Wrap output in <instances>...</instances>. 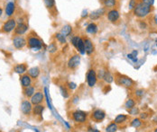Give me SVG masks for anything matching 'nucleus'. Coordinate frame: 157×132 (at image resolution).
Wrapping results in <instances>:
<instances>
[{"label": "nucleus", "instance_id": "393cba45", "mask_svg": "<svg viewBox=\"0 0 157 132\" xmlns=\"http://www.w3.org/2000/svg\"><path fill=\"white\" fill-rule=\"evenodd\" d=\"M44 4L45 7L51 13H52V11L56 12V2H55V0H44Z\"/></svg>", "mask_w": 157, "mask_h": 132}, {"label": "nucleus", "instance_id": "c85d7f7f", "mask_svg": "<svg viewBox=\"0 0 157 132\" xmlns=\"http://www.w3.org/2000/svg\"><path fill=\"white\" fill-rule=\"evenodd\" d=\"M142 125H143V121H142V120L140 118H135L130 122V126L133 127V128H135V129L140 128Z\"/></svg>", "mask_w": 157, "mask_h": 132}, {"label": "nucleus", "instance_id": "bb28decb", "mask_svg": "<svg viewBox=\"0 0 157 132\" xmlns=\"http://www.w3.org/2000/svg\"><path fill=\"white\" fill-rule=\"evenodd\" d=\"M128 120V116L126 114H118L115 118L114 121L117 124V125H122L124 123H126Z\"/></svg>", "mask_w": 157, "mask_h": 132}, {"label": "nucleus", "instance_id": "f257e3e1", "mask_svg": "<svg viewBox=\"0 0 157 132\" xmlns=\"http://www.w3.org/2000/svg\"><path fill=\"white\" fill-rule=\"evenodd\" d=\"M153 11V8L151 5H148L146 4H144L143 2H137L136 5L133 9V14L136 18L144 19L148 16Z\"/></svg>", "mask_w": 157, "mask_h": 132}, {"label": "nucleus", "instance_id": "6e6552de", "mask_svg": "<svg viewBox=\"0 0 157 132\" xmlns=\"http://www.w3.org/2000/svg\"><path fill=\"white\" fill-rule=\"evenodd\" d=\"M86 81H87V85L90 88H93L96 85L98 82V77H97V71L94 68H90L88 70L86 74Z\"/></svg>", "mask_w": 157, "mask_h": 132}, {"label": "nucleus", "instance_id": "cd10ccee", "mask_svg": "<svg viewBox=\"0 0 157 132\" xmlns=\"http://www.w3.org/2000/svg\"><path fill=\"white\" fill-rule=\"evenodd\" d=\"M114 76L110 73V71L109 70H106L105 71V74H104V77H103V81L108 84H110L111 83L114 82Z\"/></svg>", "mask_w": 157, "mask_h": 132}, {"label": "nucleus", "instance_id": "f8f14e48", "mask_svg": "<svg viewBox=\"0 0 157 132\" xmlns=\"http://www.w3.org/2000/svg\"><path fill=\"white\" fill-rule=\"evenodd\" d=\"M106 16H107L109 22H110L111 23H116L120 19L119 11L117 9H116V8H112V9H109V11H107Z\"/></svg>", "mask_w": 157, "mask_h": 132}, {"label": "nucleus", "instance_id": "49530a36", "mask_svg": "<svg viewBox=\"0 0 157 132\" xmlns=\"http://www.w3.org/2000/svg\"><path fill=\"white\" fill-rule=\"evenodd\" d=\"M3 13H4V11H3V8H2V7H0V17L2 16Z\"/></svg>", "mask_w": 157, "mask_h": 132}, {"label": "nucleus", "instance_id": "9d476101", "mask_svg": "<svg viewBox=\"0 0 157 132\" xmlns=\"http://www.w3.org/2000/svg\"><path fill=\"white\" fill-rule=\"evenodd\" d=\"M33 104L30 102V100H23L21 102V105H20V111L23 113V115L25 116H30L32 114V111H33Z\"/></svg>", "mask_w": 157, "mask_h": 132}, {"label": "nucleus", "instance_id": "473e14b6", "mask_svg": "<svg viewBox=\"0 0 157 132\" xmlns=\"http://www.w3.org/2000/svg\"><path fill=\"white\" fill-rule=\"evenodd\" d=\"M117 129H118V125H117L115 121H113V122L109 123V124L106 127V131L116 132L117 130Z\"/></svg>", "mask_w": 157, "mask_h": 132}, {"label": "nucleus", "instance_id": "f704fd0d", "mask_svg": "<svg viewBox=\"0 0 157 132\" xmlns=\"http://www.w3.org/2000/svg\"><path fill=\"white\" fill-rule=\"evenodd\" d=\"M128 113H129L130 115L136 116L140 113V112H139V109H138L137 107L135 106V107H133V108H131V109L128 110Z\"/></svg>", "mask_w": 157, "mask_h": 132}, {"label": "nucleus", "instance_id": "7c9ffc66", "mask_svg": "<svg viewBox=\"0 0 157 132\" xmlns=\"http://www.w3.org/2000/svg\"><path fill=\"white\" fill-rule=\"evenodd\" d=\"M54 38H55V40L57 41V42H59V43H61V44H66V43H67L66 37L61 33H55Z\"/></svg>", "mask_w": 157, "mask_h": 132}, {"label": "nucleus", "instance_id": "79ce46f5", "mask_svg": "<svg viewBox=\"0 0 157 132\" xmlns=\"http://www.w3.org/2000/svg\"><path fill=\"white\" fill-rule=\"evenodd\" d=\"M139 25H140V28H141V29H144V30L147 29V24H146V23L144 22V21H141V22L139 23Z\"/></svg>", "mask_w": 157, "mask_h": 132}, {"label": "nucleus", "instance_id": "423d86ee", "mask_svg": "<svg viewBox=\"0 0 157 132\" xmlns=\"http://www.w3.org/2000/svg\"><path fill=\"white\" fill-rule=\"evenodd\" d=\"M17 24L16 19L10 17L7 21H6L2 27H1V33H10L14 32V30L16 29V26Z\"/></svg>", "mask_w": 157, "mask_h": 132}, {"label": "nucleus", "instance_id": "c9c22d12", "mask_svg": "<svg viewBox=\"0 0 157 132\" xmlns=\"http://www.w3.org/2000/svg\"><path fill=\"white\" fill-rule=\"evenodd\" d=\"M105 69L103 68H100L98 70V73H97V77H98V79L99 80H103V77H104V74H105Z\"/></svg>", "mask_w": 157, "mask_h": 132}, {"label": "nucleus", "instance_id": "ea45409f", "mask_svg": "<svg viewBox=\"0 0 157 132\" xmlns=\"http://www.w3.org/2000/svg\"><path fill=\"white\" fill-rule=\"evenodd\" d=\"M140 1L143 2L144 4H146V5H151V6H153L155 4V0H140Z\"/></svg>", "mask_w": 157, "mask_h": 132}, {"label": "nucleus", "instance_id": "9b49d317", "mask_svg": "<svg viewBox=\"0 0 157 132\" xmlns=\"http://www.w3.org/2000/svg\"><path fill=\"white\" fill-rule=\"evenodd\" d=\"M106 118V112L102 109H95L90 113V119L95 122H102Z\"/></svg>", "mask_w": 157, "mask_h": 132}, {"label": "nucleus", "instance_id": "4c0bfd02", "mask_svg": "<svg viewBox=\"0 0 157 132\" xmlns=\"http://www.w3.org/2000/svg\"><path fill=\"white\" fill-rule=\"evenodd\" d=\"M66 85H67V87H68L71 91H73V90H75V89L77 88V84L73 82H69Z\"/></svg>", "mask_w": 157, "mask_h": 132}, {"label": "nucleus", "instance_id": "7ed1b4c3", "mask_svg": "<svg viewBox=\"0 0 157 132\" xmlns=\"http://www.w3.org/2000/svg\"><path fill=\"white\" fill-rule=\"evenodd\" d=\"M71 118L77 124H84L88 120V113L80 110H75L71 112Z\"/></svg>", "mask_w": 157, "mask_h": 132}, {"label": "nucleus", "instance_id": "a211bd4d", "mask_svg": "<svg viewBox=\"0 0 157 132\" xmlns=\"http://www.w3.org/2000/svg\"><path fill=\"white\" fill-rule=\"evenodd\" d=\"M20 83H21V86L23 88L27 87L29 85L33 84V78L28 75V74H23L20 76Z\"/></svg>", "mask_w": 157, "mask_h": 132}, {"label": "nucleus", "instance_id": "412c9836", "mask_svg": "<svg viewBox=\"0 0 157 132\" xmlns=\"http://www.w3.org/2000/svg\"><path fill=\"white\" fill-rule=\"evenodd\" d=\"M13 70H14L15 73L21 76V75L26 73V71L28 70V67H27V65L25 63H21V64H17V65L14 66Z\"/></svg>", "mask_w": 157, "mask_h": 132}, {"label": "nucleus", "instance_id": "aec40b11", "mask_svg": "<svg viewBox=\"0 0 157 132\" xmlns=\"http://www.w3.org/2000/svg\"><path fill=\"white\" fill-rule=\"evenodd\" d=\"M27 74L33 78V80H36L41 74V69L38 66H33L27 70Z\"/></svg>", "mask_w": 157, "mask_h": 132}, {"label": "nucleus", "instance_id": "2eb2a0df", "mask_svg": "<svg viewBox=\"0 0 157 132\" xmlns=\"http://www.w3.org/2000/svg\"><path fill=\"white\" fill-rule=\"evenodd\" d=\"M29 30V25L25 22L17 23L16 26V29L14 30L15 35H24L28 32Z\"/></svg>", "mask_w": 157, "mask_h": 132}, {"label": "nucleus", "instance_id": "4468645a", "mask_svg": "<svg viewBox=\"0 0 157 132\" xmlns=\"http://www.w3.org/2000/svg\"><path fill=\"white\" fill-rule=\"evenodd\" d=\"M45 100V95L44 93L42 91H36L33 95L30 98V102H32L33 105H36V104H41L44 102Z\"/></svg>", "mask_w": 157, "mask_h": 132}, {"label": "nucleus", "instance_id": "39448f33", "mask_svg": "<svg viewBox=\"0 0 157 132\" xmlns=\"http://www.w3.org/2000/svg\"><path fill=\"white\" fill-rule=\"evenodd\" d=\"M116 82L118 85L125 87V88H132L136 84L135 81L129 77H126L124 75H119V74H117V77H116Z\"/></svg>", "mask_w": 157, "mask_h": 132}, {"label": "nucleus", "instance_id": "6ab92c4d", "mask_svg": "<svg viewBox=\"0 0 157 132\" xmlns=\"http://www.w3.org/2000/svg\"><path fill=\"white\" fill-rule=\"evenodd\" d=\"M44 105H43V103L41 104H36L33 106V111H32V114L34 117H41L44 111Z\"/></svg>", "mask_w": 157, "mask_h": 132}, {"label": "nucleus", "instance_id": "20e7f679", "mask_svg": "<svg viewBox=\"0 0 157 132\" xmlns=\"http://www.w3.org/2000/svg\"><path fill=\"white\" fill-rule=\"evenodd\" d=\"M71 42L72 44V46L77 50L78 53L80 55H84L86 54V51H85V44H84V40L82 37L78 36V35H75V36H72L71 39Z\"/></svg>", "mask_w": 157, "mask_h": 132}, {"label": "nucleus", "instance_id": "5701e85b", "mask_svg": "<svg viewBox=\"0 0 157 132\" xmlns=\"http://www.w3.org/2000/svg\"><path fill=\"white\" fill-rule=\"evenodd\" d=\"M98 32V24L94 23V22H91L90 23L87 27H86V33H89V34H91V35H95L97 34Z\"/></svg>", "mask_w": 157, "mask_h": 132}, {"label": "nucleus", "instance_id": "a19ab883", "mask_svg": "<svg viewBox=\"0 0 157 132\" xmlns=\"http://www.w3.org/2000/svg\"><path fill=\"white\" fill-rule=\"evenodd\" d=\"M139 116H140V119L143 120H146L149 114L147 112H141V113H139Z\"/></svg>", "mask_w": 157, "mask_h": 132}, {"label": "nucleus", "instance_id": "e433bc0d", "mask_svg": "<svg viewBox=\"0 0 157 132\" xmlns=\"http://www.w3.org/2000/svg\"><path fill=\"white\" fill-rule=\"evenodd\" d=\"M136 4H137V1H136V0H129V4H128V8H129V10H132V11H133V9H134L135 6L136 5Z\"/></svg>", "mask_w": 157, "mask_h": 132}, {"label": "nucleus", "instance_id": "c756f323", "mask_svg": "<svg viewBox=\"0 0 157 132\" xmlns=\"http://www.w3.org/2000/svg\"><path fill=\"white\" fill-rule=\"evenodd\" d=\"M70 89L67 87V85H60V92H61V94H62V95H63V97L64 98H69L70 97Z\"/></svg>", "mask_w": 157, "mask_h": 132}, {"label": "nucleus", "instance_id": "de8ad7c7", "mask_svg": "<svg viewBox=\"0 0 157 132\" xmlns=\"http://www.w3.org/2000/svg\"><path fill=\"white\" fill-rule=\"evenodd\" d=\"M155 131L157 132V128H155Z\"/></svg>", "mask_w": 157, "mask_h": 132}, {"label": "nucleus", "instance_id": "f03ea898", "mask_svg": "<svg viewBox=\"0 0 157 132\" xmlns=\"http://www.w3.org/2000/svg\"><path fill=\"white\" fill-rule=\"evenodd\" d=\"M26 41H27V47L29 49H31L33 51H39L44 48V41H42L41 38H39L36 34H33L30 33L27 38H26Z\"/></svg>", "mask_w": 157, "mask_h": 132}, {"label": "nucleus", "instance_id": "a18cd8bd", "mask_svg": "<svg viewBox=\"0 0 157 132\" xmlns=\"http://www.w3.org/2000/svg\"><path fill=\"white\" fill-rule=\"evenodd\" d=\"M153 20H154V23H155V25L157 26V14L156 15H155V16H154V19H153Z\"/></svg>", "mask_w": 157, "mask_h": 132}, {"label": "nucleus", "instance_id": "1a4fd4ad", "mask_svg": "<svg viewBox=\"0 0 157 132\" xmlns=\"http://www.w3.org/2000/svg\"><path fill=\"white\" fill-rule=\"evenodd\" d=\"M12 41H13V46L16 50H22L27 45L26 38H25L23 35H15Z\"/></svg>", "mask_w": 157, "mask_h": 132}, {"label": "nucleus", "instance_id": "09e8293b", "mask_svg": "<svg viewBox=\"0 0 157 132\" xmlns=\"http://www.w3.org/2000/svg\"><path fill=\"white\" fill-rule=\"evenodd\" d=\"M156 47H157V40H156Z\"/></svg>", "mask_w": 157, "mask_h": 132}, {"label": "nucleus", "instance_id": "ddd939ff", "mask_svg": "<svg viewBox=\"0 0 157 132\" xmlns=\"http://www.w3.org/2000/svg\"><path fill=\"white\" fill-rule=\"evenodd\" d=\"M107 14V8H105L104 6L103 7H100L95 11H92L90 14H89V18L90 21H97L98 19H100L102 16H104L105 15Z\"/></svg>", "mask_w": 157, "mask_h": 132}, {"label": "nucleus", "instance_id": "0eeeda50", "mask_svg": "<svg viewBox=\"0 0 157 132\" xmlns=\"http://www.w3.org/2000/svg\"><path fill=\"white\" fill-rule=\"evenodd\" d=\"M80 61H81V57L80 54H73L72 56H71L67 61V67L70 70H75L80 65Z\"/></svg>", "mask_w": 157, "mask_h": 132}, {"label": "nucleus", "instance_id": "58836bf2", "mask_svg": "<svg viewBox=\"0 0 157 132\" xmlns=\"http://www.w3.org/2000/svg\"><path fill=\"white\" fill-rule=\"evenodd\" d=\"M144 95V90H143V89H137L135 92V95L136 97H143Z\"/></svg>", "mask_w": 157, "mask_h": 132}, {"label": "nucleus", "instance_id": "72a5a7b5", "mask_svg": "<svg viewBox=\"0 0 157 132\" xmlns=\"http://www.w3.org/2000/svg\"><path fill=\"white\" fill-rule=\"evenodd\" d=\"M136 104V100L134 99V98H128V99L126 101V102H125V108L127 109V110H129V109L135 107Z\"/></svg>", "mask_w": 157, "mask_h": 132}, {"label": "nucleus", "instance_id": "dca6fc26", "mask_svg": "<svg viewBox=\"0 0 157 132\" xmlns=\"http://www.w3.org/2000/svg\"><path fill=\"white\" fill-rule=\"evenodd\" d=\"M16 5L14 1H9L6 3V6H5V14L7 17H12L15 13H16Z\"/></svg>", "mask_w": 157, "mask_h": 132}, {"label": "nucleus", "instance_id": "c03bdc74", "mask_svg": "<svg viewBox=\"0 0 157 132\" xmlns=\"http://www.w3.org/2000/svg\"><path fill=\"white\" fill-rule=\"evenodd\" d=\"M131 54H132V56H133L134 58H137V55H138V51H137V50H134V51H133V52H132Z\"/></svg>", "mask_w": 157, "mask_h": 132}, {"label": "nucleus", "instance_id": "b1692460", "mask_svg": "<svg viewBox=\"0 0 157 132\" xmlns=\"http://www.w3.org/2000/svg\"><path fill=\"white\" fill-rule=\"evenodd\" d=\"M102 5L107 9H112L116 8L117 5V0H99Z\"/></svg>", "mask_w": 157, "mask_h": 132}, {"label": "nucleus", "instance_id": "37998d69", "mask_svg": "<svg viewBox=\"0 0 157 132\" xmlns=\"http://www.w3.org/2000/svg\"><path fill=\"white\" fill-rule=\"evenodd\" d=\"M78 101H79V97H78V95H74L72 100H71V102H72L73 104H77L78 102Z\"/></svg>", "mask_w": 157, "mask_h": 132}, {"label": "nucleus", "instance_id": "f3484780", "mask_svg": "<svg viewBox=\"0 0 157 132\" xmlns=\"http://www.w3.org/2000/svg\"><path fill=\"white\" fill-rule=\"evenodd\" d=\"M84 44H85V51L86 54L89 56H91L95 52V46L91 41V39H90L89 37H84Z\"/></svg>", "mask_w": 157, "mask_h": 132}, {"label": "nucleus", "instance_id": "a878e982", "mask_svg": "<svg viewBox=\"0 0 157 132\" xmlns=\"http://www.w3.org/2000/svg\"><path fill=\"white\" fill-rule=\"evenodd\" d=\"M72 31H73V28H72V26L71 24H65V25L63 26V28H62L60 33L63 34L65 37H68V36H70L72 33Z\"/></svg>", "mask_w": 157, "mask_h": 132}, {"label": "nucleus", "instance_id": "4be33fe9", "mask_svg": "<svg viewBox=\"0 0 157 132\" xmlns=\"http://www.w3.org/2000/svg\"><path fill=\"white\" fill-rule=\"evenodd\" d=\"M35 87L33 85H29L27 87L23 88V95L25 98L30 99L32 96L33 95V94L35 93Z\"/></svg>", "mask_w": 157, "mask_h": 132}, {"label": "nucleus", "instance_id": "2f4dec72", "mask_svg": "<svg viewBox=\"0 0 157 132\" xmlns=\"http://www.w3.org/2000/svg\"><path fill=\"white\" fill-rule=\"evenodd\" d=\"M48 51L51 54H54L58 51V45L56 43V41H52L49 45H48Z\"/></svg>", "mask_w": 157, "mask_h": 132}]
</instances>
